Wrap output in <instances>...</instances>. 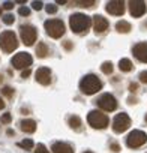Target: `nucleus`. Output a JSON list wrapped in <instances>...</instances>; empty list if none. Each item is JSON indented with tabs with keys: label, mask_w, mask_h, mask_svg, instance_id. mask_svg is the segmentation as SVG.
Here are the masks:
<instances>
[{
	"label": "nucleus",
	"mask_w": 147,
	"mask_h": 153,
	"mask_svg": "<svg viewBox=\"0 0 147 153\" xmlns=\"http://www.w3.org/2000/svg\"><path fill=\"white\" fill-rule=\"evenodd\" d=\"M21 126V131L26 132V134H33L36 131V122L32 120V119H26V120H21L20 123Z\"/></svg>",
	"instance_id": "17"
},
{
	"label": "nucleus",
	"mask_w": 147,
	"mask_h": 153,
	"mask_svg": "<svg viewBox=\"0 0 147 153\" xmlns=\"http://www.w3.org/2000/svg\"><path fill=\"white\" fill-rule=\"evenodd\" d=\"M74 5L75 6H80V8H93L96 5V2H93V0H75L74 2Z\"/></svg>",
	"instance_id": "22"
},
{
	"label": "nucleus",
	"mask_w": 147,
	"mask_h": 153,
	"mask_svg": "<svg viewBox=\"0 0 147 153\" xmlns=\"http://www.w3.org/2000/svg\"><path fill=\"white\" fill-rule=\"evenodd\" d=\"M87 122L92 128L95 129H105L110 123V119L107 114H104L102 111H98V110H93L89 113L87 116Z\"/></svg>",
	"instance_id": "3"
},
{
	"label": "nucleus",
	"mask_w": 147,
	"mask_h": 153,
	"mask_svg": "<svg viewBox=\"0 0 147 153\" xmlns=\"http://www.w3.org/2000/svg\"><path fill=\"white\" fill-rule=\"evenodd\" d=\"M129 12L132 17L138 18L143 17L146 14V3L140 2V0H134V2H129Z\"/></svg>",
	"instance_id": "12"
},
{
	"label": "nucleus",
	"mask_w": 147,
	"mask_h": 153,
	"mask_svg": "<svg viewBox=\"0 0 147 153\" xmlns=\"http://www.w3.org/2000/svg\"><path fill=\"white\" fill-rule=\"evenodd\" d=\"M3 8H5V9H12V8H14V3H12V2H5V3H3Z\"/></svg>",
	"instance_id": "35"
},
{
	"label": "nucleus",
	"mask_w": 147,
	"mask_h": 153,
	"mask_svg": "<svg viewBox=\"0 0 147 153\" xmlns=\"http://www.w3.org/2000/svg\"><path fill=\"white\" fill-rule=\"evenodd\" d=\"M131 126V119L128 114L122 113V114H117L113 120V131L116 134H122L125 131H128V128Z\"/></svg>",
	"instance_id": "8"
},
{
	"label": "nucleus",
	"mask_w": 147,
	"mask_h": 153,
	"mask_svg": "<svg viewBox=\"0 0 147 153\" xmlns=\"http://www.w3.org/2000/svg\"><path fill=\"white\" fill-rule=\"evenodd\" d=\"M110 23L107 18H104L102 15H95L93 17V27H95V32L96 33H104L107 29H108Z\"/></svg>",
	"instance_id": "15"
},
{
	"label": "nucleus",
	"mask_w": 147,
	"mask_h": 153,
	"mask_svg": "<svg viewBox=\"0 0 147 153\" xmlns=\"http://www.w3.org/2000/svg\"><path fill=\"white\" fill-rule=\"evenodd\" d=\"M35 152H36V153H50V150H47V147H45L44 144H38Z\"/></svg>",
	"instance_id": "31"
},
{
	"label": "nucleus",
	"mask_w": 147,
	"mask_h": 153,
	"mask_svg": "<svg viewBox=\"0 0 147 153\" xmlns=\"http://www.w3.org/2000/svg\"><path fill=\"white\" fill-rule=\"evenodd\" d=\"M146 122H147V114H146Z\"/></svg>",
	"instance_id": "41"
},
{
	"label": "nucleus",
	"mask_w": 147,
	"mask_h": 153,
	"mask_svg": "<svg viewBox=\"0 0 147 153\" xmlns=\"http://www.w3.org/2000/svg\"><path fill=\"white\" fill-rule=\"evenodd\" d=\"M29 75H30V69H24V71L21 72V76H23V78H27Z\"/></svg>",
	"instance_id": "36"
},
{
	"label": "nucleus",
	"mask_w": 147,
	"mask_h": 153,
	"mask_svg": "<svg viewBox=\"0 0 147 153\" xmlns=\"http://www.w3.org/2000/svg\"><path fill=\"white\" fill-rule=\"evenodd\" d=\"M35 76H36V81L42 86H48L51 83V71L48 68H39Z\"/></svg>",
	"instance_id": "13"
},
{
	"label": "nucleus",
	"mask_w": 147,
	"mask_h": 153,
	"mask_svg": "<svg viewBox=\"0 0 147 153\" xmlns=\"http://www.w3.org/2000/svg\"><path fill=\"white\" fill-rule=\"evenodd\" d=\"M0 47L5 53H12L14 50H17L18 47V41H17V36L14 32L11 30H6L0 35Z\"/></svg>",
	"instance_id": "5"
},
{
	"label": "nucleus",
	"mask_w": 147,
	"mask_h": 153,
	"mask_svg": "<svg viewBox=\"0 0 147 153\" xmlns=\"http://www.w3.org/2000/svg\"><path fill=\"white\" fill-rule=\"evenodd\" d=\"M138 78H140V81H141L143 84H147V71H143V72H140Z\"/></svg>",
	"instance_id": "27"
},
{
	"label": "nucleus",
	"mask_w": 147,
	"mask_h": 153,
	"mask_svg": "<svg viewBox=\"0 0 147 153\" xmlns=\"http://www.w3.org/2000/svg\"><path fill=\"white\" fill-rule=\"evenodd\" d=\"M3 108H5V101L0 98V110H3Z\"/></svg>",
	"instance_id": "38"
},
{
	"label": "nucleus",
	"mask_w": 147,
	"mask_h": 153,
	"mask_svg": "<svg viewBox=\"0 0 147 153\" xmlns=\"http://www.w3.org/2000/svg\"><path fill=\"white\" fill-rule=\"evenodd\" d=\"M110 149H111L113 152H116V153H117V152L120 150V146H119L117 143H111V144H110Z\"/></svg>",
	"instance_id": "33"
},
{
	"label": "nucleus",
	"mask_w": 147,
	"mask_h": 153,
	"mask_svg": "<svg viewBox=\"0 0 147 153\" xmlns=\"http://www.w3.org/2000/svg\"><path fill=\"white\" fill-rule=\"evenodd\" d=\"M2 93H3L6 98L11 99V98L14 96V89H12V87H3V89H2Z\"/></svg>",
	"instance_id": "25"
},
{
	"label": "nucleus",
	"mask_w": 147,
	"mask_h": 153,
	"mask_svg": "<svg viewBox=\"0 0 147 153\" xmlns=\"http://www.w3.org/2000/svg\"><path fill=\"white\" fill-rule=\"evenodd\" d=\"M96 104H98V107H99L101 110H104V111H114V110L117 108V101H116V98H114L113 95H110V93H104L102 96H99L98 101H96Z\"/></svg>",
	"instance_id": "9"
},
{
	"label": "nucleus",
	"mask_w": 147,
	"mask_h": 153,
	"mask_svg": "<svg viewBox=\"0 0 147 153\" xmlns=\"http://www.w3.org/2000/svg\"><path fill=\"white\" fill-rule=\"evenodd\" d=\"M20 36H21L23 42L30 47V45H33V42L36 41L38 32H36V29H35L33 26H30V24H23V26L20 27Z\"/></svg>",
	"instance_id": "7"
},
{
	"label": "nucleus",
	"mask_w": 147,
	"mask_h": 153,
	"mask_svg": "<svg viewBox=\"0 0 147 153\" xmlns=\"http://www.w3.org/2000/svg\"><path fill=\"white\" fill-rule=\"evenodd\" d=\"M32 6H33V9H36V11H39V9H42V2H33L32 3Z\"/></svg>",
	"instance_id": "32"
},
{
	"label": "nucleus",
	"mask_w": 147,
	"mask_h": 153,
	"mask_svg": "<svg viewBox=\"0 0 147 153\" xmlns=\"http://www.w3.org/2000/svg\"><path fill=\"white\" fill-rule=\"evenodd\" d=\"M63 47H65L66 50H72V44H71V41H66V42L63 44Z\"/></svg>",
	"instance_id": "37"
},
{
	"label": "nucleus",
	"mask_w": 147,
	"mask_h": 153,
	"mask_svg": "<svg viewBox=\"0 0 147 153\" xmlns=\"http://www.w3.org/2000/svg\"><path fill=\"white\" fill-rule=\"evenodd\" d=\"M132 53H134V56H135L140 62L147 63V42H140V44H137V45L132 48Z\"/></svg>",
	"instance_id": "14"
},
{
	"label": "nucleus",
	"mask_w": 147,
	"mask_h": 153,
	"mask_svg": "<svg viewBox=\"0 0 147 153\" xmlns=\"http://www.w3.org/2000/svg\"><path fill=\"white\" fill-rule=\"evenodd\" d=\"M18 146H20V147H23V149H26V150H32L35 144H33V141H32V140H24V141H21Z\"/></svg>",
	"instance_id": "24"
},
{
	"label": "nucleus",
	"mask_w": 147,
	"mask_h": 153,
	"mask_svg": "<svg viewBox=\"0 0 147 153\" xmlns=\"http://www.w3.org/2000/svg\"><path fill=\"white\" fill-rule=\"evenodd\" d=\"M51 150H53L54 153H74V152H75L71 144H68V143H62V141L54 143L53 147H51Z\"/></svg>",
	"instance_id": "16"
},
{
	"label": "nucleus",
	"mask_w": 147,
	"mask_h": 153,
	"mask_svg": "<svg viewBox=\"0 0 147 153\" xmlns=\"http://www.w3.org/2000/svg\"><path fill=\"white\" fill-rule=\"evenodd\" d=\"M44 27H45L47 35L54 38V39L62 38L63 33H65V24H63L62 20H47L44 23Z\"/></svg>",
	"instance_id": "4"
},
{
	"label": "nucleus",
	"mask_w": 147,
	"mask_h": 153,
	"mask_svg": "<svg viewBox=\"0 0 147 153\" xmlns=\"http://www.w3.org/2000/svg\"><path fill=\"white\" fill-rule=\"evenodd\" d=\"M84 153H93V152H89V150H87V152H84Z\"/></svg>",
	"instance_id": "39"
},
{
	"label": "nucleus",
	"mask_w": 147,
	"mask_h": 153,
	"mask_svg": "<svg viewBox=\"0 0 147 153\" xmlns=\"http://www.w3.org/2000/svg\"><path fill=\"white\" fill-rule=\"evenodd\" d=\"M129 90H131L132 93H135V92L138 90V84H137V83H131V84H129Z\"/></svg>",
	"instance_id": "34"
},
{
	"label": "nucleus",
	"mask_w": 147,
	"mask_h": 153,
	"mask_svg": "<svg viewBox=\"0 0 147 153\" xmlns=\"http://www.w3.org/2000/svg\"><path fill=\"white\" fill-rule=\"evenodd\" d=\"M101 71H102L104 74L110 75V74L113 72V63H111V62H104L102 66H101Z\"/></svg>",
	"instance_id": "23"
},
{
	"label": "nucleus",
	"mask_w": 147,
	"mask_h": 153,
	"mask_svg": "<svg viewBox=\"0 0 147 153\" xmlns=\"http://www.w3.org/2000/svg\"><path fill=\"white\" fill-rule=\"evenodd\" d=\"M32 62H33V59H32V56L29 53H18L12 59V66L15 69H24V68L29 69V66L32 65Z\"/></svg>",
	"instance_id": "10"
},
{
	"label": "nucleus",
	"mask_w": 147,
	"mask_h": 153,
	"mask_svg": "<svg viewBox=\"0 0 147 153\" xmlns=\"http://www.w3.org/2000/svg\"><path fill=\"white\" fill-rule=\"evenodd\" d=\"M107 12L111 15H123L125 14V2H120V0H113V2H108L105 6Z\"/></svg>",
	"instance_id": "11"
},
{
	"label": "nucleus",
	"mask_w": 147,
	"mask_h": 153,
	"mask_svg": "<svg viewBox=\"0 0 147 153\" xmlns=\"http://www.w3.org/2000/svg\"><path fill=\"white\" fill-rule=\"evenodd\" d=\"M18 14H20V15H23V17H29L30 9H29V8H26V6H21V8L18 9Z\"/></svg>",
	"instance_id": "29"
},
{
	"label": "nucleus",
	"mask_w": 147,
	"mask_h": 153,
	"mask_svg": "<svg viewBox=\"0 0 147 153\" xmlns=\"http://www.w3.org/2000/svg\"><path fill=\"white\" fill-rule=\"evenodd\" d=\"M14 20H15V18H14V15H11V14H8V15H5V17H3V23H5V24H8V26H9V24H12V23H14Z\"/></svg>",
	"instance_id": "30"
},
{
	"label": "nucleus",
	"mask_w": 147,
	"mask_h": 153,
	"mask_svg": "<svg viewBox=\"0 0 147 153\" xmlns=\"http://www.w3.org/2000/svg\"><path fill=\"white\" fill-rule=\"evenodd\" d=\"M131 29H132V26H131L128 21H125V20H122V21H117V23H116V30H117V32H120V33H129V32H131Z\"/></svg>",
	"instance_id": "18"
},
{
	"label": "nucleus",
	"mask_w": 147,
	"mask_h": 153,
	"mask_svg": "<svg viewBox=\"0 0 147 153\" xmlns=\"http://www.w3.org/2000/svg\"><path fill=\"white\" fill-rule=\"evenodd\" d=\"M68 123L72 129H75V131H80V128H81V119L78 116H71L68 119Z\"/></svg>",
	"instance_id": "19"
},
{
	"label": "nucleus",
	"mask_w": 147,
	"mask_h": 153,
	"mask_svg": "<svg viewBox=\"0 0 147 153\" xmlns=\"http://www.w3.org/2000/svg\"><path fill=\"white\" fill-rule=\"evenodd\" d=\"M69 26L74 33H87L92 26V18L84 14H74L69 18Z\"/></svg>",
	"instance_id": "1"
},
{
	"label": "nucleus",
	"mask_w": 147,
	"mask_h": 153,
	"mask_svg": "<svg viewBox=\"0 0 147 153\" xmlns=\"http://www.w3.org/2000/svg\"><path fill=\"white\" fill-rule=\"evenodd\" d=\"M36 54H38V57H41V59L47 57V54H48V47H47L45 42H39V44H38V47H36Z\"/></svg>",
	"instance_id": "21"
},
{
	"label": "nucleus",
	"mask_w": 147,
	"mask_h": 153,
	"mask_svg": "<svg viewBox=\"0 0 147 153\" xmlns=\"http://www.w3.org/2000/svg\"><path fill=\"white\" fill-rule=\"evenodd\" d=\"M119 69H120L122 72H129V71H132V62H131L129 59H120V62H119Z\"/></svg>",
	"instance_id": "20"
},
{
	"label": "nucleus",
	"mask_w": 147,
	"mask_h": 153,
	"mask_svg": "<svg viewBox=\"0 0 147 153\" xmlns=\"http://www.w3.org/2000/svg\"><path fill=\"white\" fill-rule=\"evenodd\" d=\"M45 9H47V12H48V14H56V12H57V6H56L54 3L47 5V8H45Z\"/></svg>",
	"instance_id": "28"
},
{
	"label": "nucleus",
	"mask_w": 147,
	"mask_h": 153,
	"mask_svg": "<svg viewBox=\"0 0 147 153\" xmlns=\"http://www.w3.org/2000/svg\"><path fill=\"white\" fill-rule=\"evenodd\" d=\"M0 15H2V8H0Z\"/></svg>",
	"instance_id": "40"
},
{
	"label": "nucleus",
	"mask_w": 147,
	"mask_h": 153,
	"mask_svg": "<svg viewBox=\"0 0 147 153\" xmlns=\"http://www.w3.org/2000/svg\"><path fill=\"white\" fill-rule=\"evenodd\" d=\"M101 89H102V83H101V80L98 78V76L93 75V74L86 75L84 78L80 81V90L84 95H95Z\"/></svg>",
	"instance_id": "2"
},
{
	"label": "nucleus",
	"mask_w": 147,
	"mask_h": 153,
	"mask_svg": "<svg viewBox=\"0 0 147 153\" xmlns=\"http://www.w3.org/2000/svg\"><path fill=\"white\" fill-rule=\"evenodd\" d=\"M146 143H147V134L143 132V131H138V129L132 131V132L128 135V138H126V144H128L131 149L141 147V146L146 144Z\"/></svg>",
	"instance_id": "6"
},
{
	"label": "nucleus",
	"mask_w": 147,
	"mask_h": 153,
	"mask_svg": "<svg viewBox=\"0 0 147 153\" xmlns=\"http://www.w3.org/2000/svg\"><path fill=\"white\" fill-rule=\"evenodd\" d=\"M0 122H2V123H5V125H8V123H11V122H12V116H11L9 113H6V114H3V116H2Z\"/></svg>",
	"instance_id": "26"
}]
</instances>
